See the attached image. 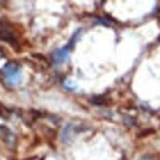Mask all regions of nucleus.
I'll use <instances>...</instances> for the list:
<instances>
[{"label": "nucleus", "instance_id": "obj_1", "mask_svg": "<svg viewBox=\"0 0 160 160\" xmlns=\"http://www.w3.org/2000/svg\"><path fill=\"white\" fill-rule=\"evenodd\" d=\"M1 74L4 81L8 86L15 88L18 86L22 80L21 74V67L16 62H8L2 68H1Z\"/></svg>", "mask_w": 160, "mask_h": 160}, {"label": "nucleus", "instance_id": "obj_2", "mask_svg": "<svg viewBox=\"0 0 160 160\" xmlns=\"http://www.w3.org/2000/svg\"><path fill=\"white\" fill-rule=\"evenodd\" d=\"M74 40H75V36H74ZM74 40H72V42L69 44H67L64 48H60V49H57L53 52L52 54V59H53V63L56 64H63L65 62L69 60V54H70V51L73 48L72 44H74Z\"/></svg>", "mask_w": 160, "mask_h": 160}, {"label": "nucleus", "instance_id": "obj_3", "mask_svg": "<svg viewBox=\"0 0 160 160\" xmlns=\"http://www.w3.org/2000/svg\"><path fill=\"white\" fill-rule=\"evenodd\" d=\"M0 138L8 145H14L15 144V136L6 126H0Z\"/></svg>", "mask_w": 160, "mask_h": 160}, {"label": "nucleus", "instance_id": "obj_4", "mask_svg": "<svg viewBox=\"0 0 160 160\" xmlns=\"http://www.w3.org/2000/svg\"><path fill=\"white\" fill-rule=\"evenodd\" d=\"M0 40L5 41V42H9L11 44L15 43V37H14V33L10 28H8L6 26L1 27L0 28Z\"/></svg>", "mask_w": 160, "mask_h": 160}, {"label": "nucleus", "instance_id": "obj_5", "mask_svg": "<svg viewBox=\"0 0 160 160\" xmlns=\"http://www.w3.org/2000/svg\"><path fill=\"white\" fill-rule=\"evenodd\" d=\"M64 86H65L67 89H69V90H74V89H77L75 84H74V82H72L70 80H65V82H64Z\"/></svg>", "mask_w": 160, "mask_h": 160}, {"label": "nucleus", "instance_id": "obj_6", "mask_svg": "<svg viewBox=\"0 0 160 160\" xmlns=\"http://www.w3.org/2000/svg\"><path fill=\"white\" fill-rule=\"evenodd\" d=\"M140 160H153V159H152L150 157H145V158H142Z\"/></svg>", "mask_w": 160, "mask_h": 160}]
</instances>
